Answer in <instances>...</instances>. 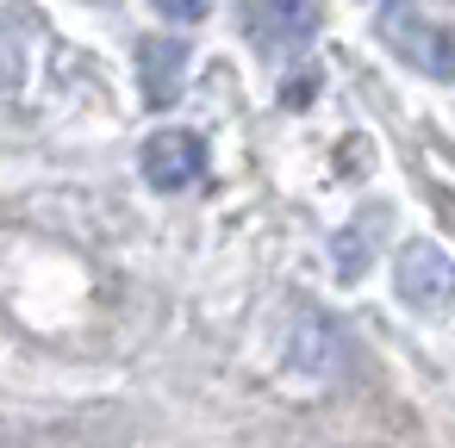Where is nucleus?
<instances>
[{"label": "nucleus", "mask_w": 455, "mask_h": 448, "mask_svg": "<svg viewBox=\"0 0 455 448\" xmlns=\"http://www.w3.org/2000/svg\"><path fill=\"white\" fill-rule=\"evenodd\" d=\"M380 38H387L411 69H424L430 82L449 75V32H443L436 20H424L418 7H387V13H380Z\"/></svg>", "instance_id": "1"}, {"label": "nucleus", "mask_w": 455, "mask_h": 448, "mask_svg": "<svg viewBox=\"0 0 455 448\" xmlns=\"http://www.w3.org/2000/svg\"><path fill=\"white\" fill-rule=\"evenodd\" d=\"M206 175V144L194 138V131H156L150 144H144V181L156 187V193H181V187H194Z\"/></svg>", "instance_id": "2"}, {"label": "nucleus", "mask_w": 455, "mask_h": 448, "mask_svg": "<svg viewBox=\"0 0 455 448\" xmlns=\"http://www.w3.org/2000/svg\"><path fill=\"white\" fill-rule=\"evenodd\" d=\"M243 32L262 51H299L318 32V7L312 0H243Z\"/></svg>", "instance_id": "3"}, {"label": "nucleus", "mask_w": 455, "mask_h": 448, "mask_svg": "<svg viewBox=\"0 0 455 448\" xmlns=\"http://www.w3.org/2000/svg\"><path fill=\"white\" fill-rule=\"evenodd\" d=\"M399 293H405L411 305H424V311L449 305V255H443V243H411V249H399Z\"/></svg>", "instance_id": "4"}, {"label": "nucleus", "mask_w": 455, "mask_h": 448, "mask_svg": "<svg viewBox=\"0 0 455 448\" xmlns=\"http://www.w3.org/2000/svg\"><path fill=\"white\" fill-rule=\"evenodd\" d=\"M343 361H349L343 330L331 318H299V330H293V367L312 373V380H324V373H343Z\"/></svg>", "instance_id": "5"}, {"label": "nucleus", "mask_w": 455, "mask_h": 448, "mask_svg": "<svg viewBox=\"0 0 455 448\" xmlns=\"http://www.w3.org/2000/svg\"><path fill=\"white\" fill-rule=\"evenodd\" d=\"M181 75H188V51L175 38H150L144 44V100L150 106H169L181 94Z\"/></svg>", "instance_id": "6"}, {"label": "nucleus", "mask_w": 455, "mask_h": 448, "mask_svg": "<svg viewBox=\"0 0 455 448\" xmlns=\"http://www.w3.org/2000/svg\"><path fill=\"white\" fill-rule=\"evenodd\" d=\"M156 13L175 20V26H194V20L206 13V0H156Z\"/></svg>", "instance_id": "7"}]
</instances>
